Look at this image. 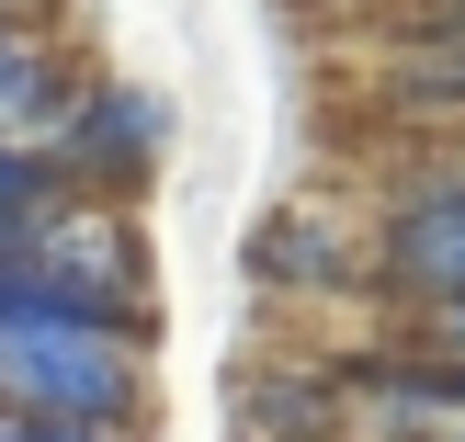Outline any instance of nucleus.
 Segmentation results:
<instances>
[{
  "label": "nucleus",
  "mask_w": 465,
  "mask_h": 442,
  "mask_svg": "<svg viewBox=\"0 0 465 442\" xmlns=\"http://www.w3.org/2000/svg\"><path fill=\"white\" fill-rule=\"evenodd\" d=\"M454 23H465V0H454Z\"/></svg>",
  "instance_id": "12"
},
{
  "label": "nucleus",
  "mask_w": 465,
  "mask_h": 442,
  "mask_svg": "<svg viewBox=\"0 0 465 442\" xmlns=\"http://www.w3.org/2000/svg\"><path fill=\"white\" fill-rule=\"evenodd\" d=\"M23 261H35L45 307L57 318H103V329H159V284H148V239H136L125 204H57V216L23 239Z\"/></svg>",
  "instance_id": "2"
},
{
  "label": "nucleus",
  "mask_w": 465,
  "mask_h": 442,
  "mask_svg": "<svg viewBox=\"0 0 465 442\" xmlns=\"http://www.w3.org/2000/svg\"><path fill=\"white\" fill-rule=\"evenodd\" d=\"M0 442H136L114 420H23V408H0Z\"/></svg>",
  "instance_id": "8"
},
{
  "label": "nucleus",
  "mask_w": 465,
  "mask_h": 442,
  "mask_svg": "<svg viewBox=\"0 0 465 442\" xmlns=\"http://www.w3.org/2000/svg\"><path fill=\"white\" fill-rule=\"evenodd\" d=\"M443 442H465V420H454V431H443Z\"/></svg>",
  "instance_id": "11"
},
{
  "label": "nucleus",
  "mask_w": 465,
  "mask_h": 442,
  "mask_svg": "<svg viewBox=\"0 0 465 442\" xmlns=\"http://www.w3.org/2000/svg\"><path fill=\"white\" fill-rule=\"evenodd\" d=\"M0 408L148 431V340L103 329V318H23V329H0Z\"/></svg>",
  "instance_id": "1"
},
{
  "label": "nucleus",
  "mask_w": 465,
  "mask_h": 442,
  "mask_svg": "<svg viewBox=\"0 0 465 442\" xmlns=\"http://www.w3.org/2000/svg\"><path fill=\"white\" fill-rule=\"evenodd\" d=\"M45 12H57V0H0V23H45Z\"/></svg>",
  "instance_id": "10"
},
{
  "label": "nucleus",
  "mask_w": 465,
  "mask_h": 442,
  "mask_svg": "<svg viewBox=\"0 0 465 442\" xmlns=\"http://www.w3.org/2000/svg\"><path fill=\"white\" fill-rule=\"evenodd\" d=\"M159 148H171V103L136 91V80H80L68 113H57V136H45V159H57V182L80 204H125L159 171Z\"/></svg>",
  "instance_id": "3"
},
{
  "label": "nucleus",
  "mask_w": 465,
  "mask_h": 442,
  "mask_svg": "<svg viewBox=\"0 0 465 442\" xmlns=\"http://www.w3.org/2000/svg\"><path fill=\"white\" fill-rule=\"evenodd\" d=\"M375 272H386V295H398V318H420V307H443V295H465V182H443V193H420V204H398V216H386Z\"/></svg>",
  "instance_id": "4"
},
{
  "label": "nucleus",
  "mask_w": 465,
  "mask_h": 442,
  "mask_svg": "<svg viewBox=\"0 0 465 442\" xmlns=\"http://www.w3.org/2000/svg\"><path fill=\"white\" fill-rule=\"evenodd\" d=\"M409 340H420V352H443V363H465V295L420 307V318H409Z\"/></svg>",
  "instance_id": "9"
},
{
  "label": "nucleus",
  "mask_w": 465,
  "mask_h": 442,
  "mask_svg": "<svg viewBox=\"0 0 465 442\" xmlns=\"http://www.w3.org/2000/svg\"><path fill=\"white\" fill-rule=\"evenodd\" d=\"M57 204H80V193L57 182V159H45V148H12V136H0V250H12V239H35Z\"/></svg>",
  "instance_id": "7"
},
{
  "label": "nucleus",
  "mask_w": 465,
  "mask_h": 442,
  "mask_svg": "<svg viewBox=\"0 0 465 442\" xmlns=\"http://www.w3.org/2000/svg\"><path fill=\"white\" fill-rule=\"evenodd\" d=\"M227 420L239 442H341V363H250Z\"/></svg>",
  "instance_id": "6"
},
{
  "label": "nucleus",
  "mask_w": 465,
  "mask_h": 442,
  "mask_svg": "<svg viewBox=\"0 0 465 442\" xmlns=\"http://www.w3.org/2000/svg\"><path fill=\"white\" fill-rule=\"evenodd\" d=\"M352 272H363V250L341 239L330 204H284V216L250 227V284L262 295H341Z\"/></svg>",
  "instance_id": "5"
}]
</instances>
